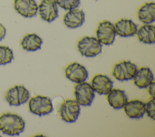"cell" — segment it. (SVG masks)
Instances as JSON below:
<instances>
[{
  "label": "cell",
  "instance_id": "cell-1",
  "mask_svg": "<svg viewBox=\"0 0 155 137\" xmlns=\"http://www.w3.org/2000/svg\"><path fill=\"white\" fill-rule=\"evenodd\" d=\"M22 118L16 113L7 112L0 116V131L9 136L19 135L25 128Z\"/></svg>",
  "mask_w": 155,
  "mask_h": 137
},
{
  "label": "cell",
  "instance_id": "cell-2",
  "mask_svg": "<svg viewBox=\"0 0 155 137\" xmlns=\"http://www.w3.org/2000/svg\"><path fill=\"white\" fill-rule=\"evenodd\" d=\"M102 44L96 37L84 36L78 42V49L81 54L86 57H94L102 52Z\"/></svg>",
  "mask_w": 155,
  "mask_h": 137
},
{
  "label": "cell",
  "instance_id": "cell-3",
  "mask_svg": "<svg viewBox=\"0 0 155 137\" xmlns=\"http://www.w3.org/2000/svg\"><path fill=\"white\" fill-rule=\"evenodd\" d=\"M28 109L32 113L41 116L51 113L53 110V106L50 98L36 95L29 100Z\"/></svg>",
  "mask_w": 155,
  "mask_h": 137
},
{
  "label": "cell",
  "instance_id": "cell-4",
  "mask_svg": "<svg viewBox=\"0 0 155 137\" xmlns=\"http://www.w3.org/2000/svg\"><path fill=\"white\" fill-rule=\"evenodd\" d=\"M137 69L136 64L129 60H124L114 65L112 75L119 81H128L133 79Z\"/></svg>",
  "mask_w": 155,
  "mask_h": 137
},
{
  "label": "cell",
  "instance_id": "cell-5",
  "mask_svg": "<svg viewBox=\"0 0 155 137\" xmlns=\"http://www.w3.org/2000/svg\"><path fill=\"white\" fill-rule=\"evenodd\" d=\"M76 101L82 106H91L94 98V91L91 85L85 81L77 83L74 91Z\"/></svg>",
  "mask_w": 155,
  "mask_h": 137
},
{
  "label": "cell",
  "instance_id": "cell-6",
  "mask_svg": "<svg viewBox=\"0 0 155 137\" xmlns=\"http://www.w3.org/2000/svg\"><path fill=\"white\" fill-rule=\"evenodd\" d=\"M80 110V105L76 100L67 99L61 104L59 112L63 121L71 123L78 119Z\"/></svg>",
  "mask_w": 155,
  "mask_h": 137
},
{
  "label": "cell",
  "instance_id": "cell-7",
  "mask_svg": "<svg viewBox=\"0 0 155 137\" xmlns=\"http://www.w3.org/2000/svg\"><path fill=\"white\" fill-rule=\"evenodd\" d=\"M29 98V91L22 85H15L10 88L5 95V100L10 106H20L26 103Z\"/></svg>",
  "mask_w": 155,
  "mask_h": 137
},
{
  "label": "cell",
  "instance_id": "cell-8",
  "mask_svg": "<svg viewBox=\"0 0 155 137\" xmlns=\"http://www.w3.org/2000/svg\"><path fill=\"white\" fill-rule=\"evenodd\" d=\"M96 38L101 44L111 45L116 37V31L114 24L108 21H104L99 23L96 31Z\"/></svg>",
  "mask_w": 155,
  "mask_h": 137
},
{
  "label": "cell",
  "instance_id": "cell-9",
  "mask_svg": "<svg viewBox=\"0 0 155 137\" xmlns=\"http://www.w3.org/2000/svg\"><path fill=\"white\" fill-rule=\"evenodd\" d=\"M65 75L70 81L79 83L87 80L88 73L85 66L78 62H73L65 68Z\"/></svg>",
  "mask_w": 155,
  "mask_h": 137
},
{
  "label": "cell",
  "instance_id": "cell-10",
  "mask_svg": "<svg viewBox=\"0 0 155 137\" xmlns=\"http://www.w3.org/2000/svg\"><path fill=\"white\" fill-rule=\"evenodd\" d=\"M41 19L47 22H51L59 16L58 5L55 0H42L38 6Z\"/></svg>",
  "mask_w": 155,
  "mask_h": 137
},
{
  "label": "cell",
  "instance_id": "cell-11",
  "mask_svg": "<svg viewBox=\"0 0 155 137\" xmlns=\"http://www.w3.org/2000/svg\"><path fill=\"white\" fill-rule=\"evenodd\" d=\"M14 8L18 13L24 18L34 17L38 11L35 0H14Z\"/></svg>",
  "mask_w": 155,
  "mask_h": 137
},
{
  "label": "cell",
  "instance_id": "cell-12",
  "mask_svg": "<svg viewBox=\"0 0 155 137\" xmlns=\"http://www.w3.org/2000/svg\"><path fill=\"white\" fill-rule=\"evenodd\" d=\"M113 81L106 75H95L91 80V87L99 95H107L113 89Z\"/></svg>",
  "mask_w": 155,
  "mask_h": 137
},
{
  "label": "cell",
  "instance_id": "cell-13",
  "mask_svg": "<svg viewBox=\"0 0 155 137\" xmlns=\"http://www.w3.org/2000/svg\"><path fill=\"white\" fill-rule=\"evenodd\" d=\"M116 34L122 37H131L136 34L137 27V25L130 19H120L114 24Z\"/></svg>",
  "mask_w": 155,
  "mask_h": 137
},
{
  "label": "cell",
  "instance_id": "cell-14",
  "mask_svg": "<svg viewBox=\"0 0 155 137\" xmlns=\"http://www.w3.org/2000/svg\"><path fill=\"white\" fill-rule=\"evenodd\" d=\"M84 21V12L78 8L68 10L63 18L64 24L69 28H76L81 26Z\"/></svg>",
  "mask_w": 155,
  "mask_h": 137
},
{
  "label": "cell",
  "instance_id": "cell-15",
  "mask_svg": "<svg viewBox=\"0 0 155 137\" xmlns=\"http://www.w3.org/2000/svg\"><path fill=\"white\" fill-rule=\"evenodd\" d=\"M134 84L140 89L147 88L154 81V75L148 67H141L137 69L133 78Z\"/></svg>",
  "mask_w": 155,
  "mask_h": 137
},
{
  "label": "cell",
  "instance_id": "cell-16",
  "mask_svg": "<svg viewBox=\"0 0 155 137\" xmlns=\"http://www.w3.org/2000/svg\"><path fill=\"white\" fill-rule=\"evenodd\" d=\"M126 115L132 119H139L145 113V103L139 100L127 101L123 107Z\"/></svg>",
  "mask_w": 155,
  "mask_h": 137
},
{
  "label": "cell",
  "instance_id": "cell-17",
  "mask_svg": "<svg viewBox=\"0 0 155 137\" xmlns=\"http://www.w3.org/2000/svg\"><path fill=\"white\" fill-rule=\"evenodd\" d=\"M107 99L109 105L117 110L123 108L128 101L125 91L119 89H112L108 93Z\"/></svg>",
  "mask_w": 155,
  "mask_h": 137
},
{
  "label": "cell",
  "instance_id": "cell-18",
  "mask_svg": "<svg viewBox=\"0 0 155 137\" xmlns=\"http://www.w3.org/2000/svg\"><path fill=\"white\" fill-rule=\"evenodd\" d=\"M138 19L144 24H151L155 21V4L147 2L137 11Z\"/></svg>",
  "mask_w": 155,
  "mask_h": 137
},
{
  "label": "cell",
  "instance_id": "cell-19",
  "mask_svg": "<svg viewBox=\"0 0 155 137\" xmlns=\"http://www.w3.org/2000/svg\"><path fill=\"white\" fill-rule=\"evenodd\" d=\"M136 34L140 42L147 44H153L155 42V27L153 25H142L137 28Z\"/></svg>",
  "mask_w": 155,
  "mask_h": 137
},
{
  "label": "cell",
  "instance_id": "cell-20",
  "mask_svg": "<svg viewBox=\"0 0 155 137\" xmlns=\"http://www.w3.org/2000/svg\"><path fill=\"white\" fill-rule=\"evenodd\" d=\"M42 43V39L34 33L25 35L21 42L22 48L27 51H35L39 49Z\"/></svg>",
  "mask_w": 155,
  "mask_h": 137
},
{
  "label": "cell",
  "instance_id": "cell-21",
  "mask_svg": "<svg viewBox=\"0 0 155 137\" xmlns=\"http://www.w3.org/2000/svg\"><path fill=\"white\" fill-rule=\"evenodd\" d=\"M13 59V53L8 46H0V65L11 63Z\"/></svg>",
  "mask_w": 155,
  "mask_h": 137
},
{
  "label": "cell",
  "instance_id": "cell-22",
  "mask_svg": "<svg viewBox=\"0 0 155 137\" xmlns=\"http://www.w3.org/2000/svg\"><path fill=\"white\" fill-rule=\"evenodd\" d=\"M57 5L65 10H70L78 8L80 4V0H55Z\"/></svg>",
  "mask_w": 155,
  "mask_h": 137
},
{
  "label": "cell",
  "instance_id": "cell-23",
  "mask_svg": "<svg viewBox=\"0 0 155 137\" xmlns=\"http://www.w3.org/2000/svg\"><path fill=\"white\" fill-rule=\"evenodd\" d=\"M145 110L147 116L154 119L155 116V99L152 97L145 104Z\"/></svg>",
  "mask_w": 155,
  "mask_h": 137
},
{
  "label": "cell",
  "instance_id": "cell-24",
  "mask_svg": "<svg viewBox=\"0 0 155 137\" xmlns=\"http://www.w3.org/2000/svg\"><path fill=\"white\" fill-rule=\"evenodd\" d=\"M154 86H155V83L153 81L147 87L148 94H150V95L151 96V97H154Z\"/></svg>",
  "mask_w": 155,
  "mask_h": 137
},
{
  "label": "cell",
  "instance_id": "cell-25",
  "mask_svg": "<svg viewBox=\"0 0 155 137\" xmlns=\"http://www.w3.org/2000/svg\"><path fill=\"white\" fill-rule=\"evenodd\" d=\"M6 34V29L0 23V41L2 40Z\"/></svg>",
  "mask_w": 155,
  "mask_h": 137
}]
</instances>
